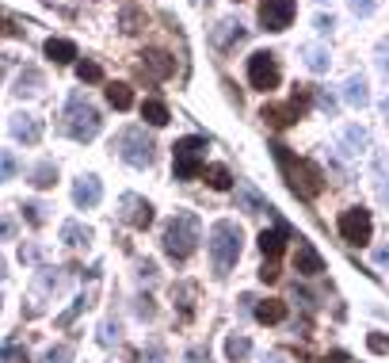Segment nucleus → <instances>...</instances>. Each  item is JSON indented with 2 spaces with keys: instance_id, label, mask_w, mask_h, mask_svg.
I'll return each instance as SVG.
<instances>
[{
  "instance_id": "nucleus-28",
  "label": "nucleus",
  "mask_w": 389,
  "mask_h": 363,
  "mask_svg": "<svg viewBox=\"0 0 389 363\" xmlns=\"http://www.w3.org/2000/svg\"><path fill=\"white\" fill-rule=\"evenodd\" d=\"M31 184H35V188H54V184H58V168H54L50 161L35 165L31 168Z\"/></svg>"
},
{
  "instance_id": "nucleus-12",
  "label": "nucleus",
  "mask_w": 389,
  "mask_h": 363,
  "mask_svg": "<svg viewBox=\"0 0 389 363\" xmlns=\"http://www.w3.org/2000/svg\"><path fill=\"white\" fill-rule=\"evenodd\" d=\"M294 272L298 276H321L324 272V256L302 237H298V249H294Z\"/></svg>"
},
{
  "instance_id": "nucleus-30",
  "label": "nucleus",
  "mask_w": 389,
  "mask_h": 363,
  "mask_svg": "<svg viewBox=\"0 0 389 363\" xmlns=\"http://www.w3.org/2000/svg\"><path fill=\"white\" fill-rule=\"evenodd\" d=\"M20 172V161H15L12 149H0V180H15Z\"/></svg>"
},
{
  "instance_id": "nucleus-13",
  "label": "nucleus",
  "mask_w": 389,
  "mask_h": 363,
  "mask_svg": "<svg viewBox=\"0 0 389 363\" xmlns=\"http://www.w3.org/2000/svg\"><path fill=\"white\" fill-rule=\"evenodd\" d=\"M12 138L23 142V145H38V142H43V119L20 111V115L12 119Z\"/></svg>"
},
{
  "instance_id": "nucleus-29",
  "label": "nucleus",
  "mask_w": 389,
  "mask_h": 363,
  "mask_svg": "<svg viewBox=\"0 0 389 363\" xmlns=\"http://www.w3.org/2000/svg\"><path fill=\"white\" fill-rule=\"evenodd\" d=\"M370 142V134L363 131V126H347L344 131V153H363Z\"/></svg>"
},
{
  "instance_id": "nucleus-34",
  "label": "nucleus",
  "mask_w": 389,
  "mask_h": 363,
  "mask_svg": "<svg viewBox=\"0 0 389 363\" xmlns=\"http://www.w3.org/2000/svg\"><path fill=\"white\" fill-rule=\"evenodd\" d=\"M0 363H27V352H23L20 344H4V348H0Z\"/></svg>"
},
{
  "instance_id": "nucleus-55",
  "label": "nucleus",
  "mask_w": 389,
  "mask_h": 363,
  "mask_svg": "<svg viewBox=\"0 0 389 363\" xmlns=\"http://www.w3.org/2000/svg\"><path fill=\"white\" fill-rule=\"evenodd\" d=\"M382 115H386V119H389V100H386V103H382Z\"/></svg>"
},
{
  "instance_id": "nucleus-23",
  "label": "nucleus",
  "mask_w": 389,
  "mask_h": 363,
  "mask_svg": "<svg viewBox=\"0 0 389 363\" xmlns=\"http://www.w3.org/2000/svg\"><path fill=\"white\" fill-rule=\"evenodd\" d=\"M302 61H305V69H313V73H328V66H332L324 46H302Z\"/></svg>"
},
{
  "instance_id": "nucleus-44",
  "label": "nucleus",
  "mask_w": 389,
  "mask_h": 363,
  "mask_svg": "<svg viewBox=\"0 0 389 363\" xmlns=\"http://www.w3.org/2000/svg\"><path fill=\"white\" fill-rule=\"evenodd\" d=\"M137 276H142V279H149V283H153V279H157V264H153V260H145L142 268H137Z\"/></svg>"
},
{
  "instance_id": "nucleus-24",
  "label": "nucleus",
  "mask_w": 389,
  "mask_h": 363,
  "mask_svg": "<svg viewBox=\"0 0 389 363\" xmlns=\"http://www.w3.org/2000/svg\"><path fill=\"white\" fill-rule=\"evenodd\" d=\"M225 356H229V363H245L248 356H252V341L241 333H233L229 341H225Z\"/></svg>"
},
{
  "instance_id": "nucleus-41",
  "label": "nucleus",
  "mask_w": 389,
  "mask_h": 363,
  "mask_svg": "<svg viewBox=\"0 0 389 363\" xmlns=\"http://www.w3.org/2000/svg\"><path fill=\"white\" fill-rule=\"evenodd\" d=\"M259 279H264V283H275V279H279V264L267 260L264 268H259Z\"/></svg>"
},
{
  "instance_id": "nucleus-37",
  "label": "nucleus",
  "mask_w": 389,
  "mask_h": 363,
  "mask_svg": "<svg viewBox=\"0 0 389 363\" xmlns=\"http://www.w3.org/2000/svg\"><path fill=\"white\" fill-rule=\"evenodd\" d=\"M119 333H123V325H119V321H103V329H100V344H115V341H119Z\"/></svg>"
},
{
  "instance_id": "nucleus-20",
  "label": "nucleus",
  "mask_w": 389,
  "mask_h": 363,
  "mask_svg": "<svg viewBox=\"0 0 389 363\" xmlns=\"http://www.w3.org/2000/svg\"><path fill=\"white\" fill-rule=\"evenodd\" d=\"M344 103H351V108H367L370 103V88H367V77H347L344 80Z\"/></svg>"
},
{
  "instance_id": "nucleus-42",
  "label": "nucleus",
  "mask_w": 389,
  "mask_h": 363,
  "mask_svg": "<svg viewBox=\"0 0 389 363\" xmlns=\"http://www.w3.org/2000/svg\"><path fill=\"white\" fill-rule=\"evenodd\" d=\"M378 8V0H351V12L355 15H370Z\"/></svg>"
},
{
  "instance_id": "nucleus-52",
  "label": "nucleus",
  "mask_w": 389,
  "mask_h": 363,
  "mask_svg": "<svg viewBox=\"0 0 389 363\" xmlns=\"http://www.w3.org/2000/svg\"><path fill=\"white\" fill-rule=\"evenodd\" d=\"M267 363H287V360H282L279 352H275V356H267Z\"/></svg>"
},
{
  "instance_id": "nucleus-22",
  "label": "nucleus",
  "mask_w": 389,
  "mask_h": 363,
  "mask_svg": "<svg viewBox=\"0 0 389 363\" xmlns=\"http://www.w3.org/2000/svg\"><path fill=\"white\" fill-rule=\"evenodd\" d=\"M61 241H65L69 249H80V245L88 249V241H92V230H88V225H80V222H65V225H61Z\"/></svg>"
},
{
  "instance_id": "nucleus-27",
  "label": "nucleus",
  "mask_w": 389,
  "mask_h": 363,
  "mask_svg": "<svg viewBox=\"0 0 389 363\" xmlns=\"http://www.w3.org/2000/svg\"><path fill=\"white\" fill-rule=\"evenodd\" d=\"M206 184H210L214 191H229V188H233V172H229L225 165H210V168H206Z\"/></svg>"
},
{
  "instance_id": "nucleus-19",
  "label": "nucleus",
  "mask_w": 389,
  "mask_h": 363,
  "mask_svg": "<svg viewBox=\"0 0 389 363\" xmlns=\"http://www.w3.org/2000/svg\"><path fill=\"white\" fill-rule=\"evenodd\" d=\"M43 84H46L43 73H38L35 66H23V73L15 77V88H12V92L23 100V96H38V92H43Z\"/></svg>"
},
{
  "instance_id": "nucleus-26",
  "label": "nucleus",
  "mask_w": 389,
  "mask_h": 363,
  "mask_svg": "<svg viewBox=\"0 0 389 363\" xmlns=\"http://www.w3.org/2000/svg\"><path fill=\"white\" fill-rule=\"evenodd\" d=\"M142 119H145L149 126H165L172 115H168V108H165L160 100H145V103H142Z\"/></svg>"
},
{
  "instance_id": "nucleus-51",
  "label": "nucleus",
  "mask_w": 389,
  "mask_h": 363,
  "mask_svg": "<svg viewBox=\"0 0 389 363\" xmlns=\"http://www.w3.org/2000/svg\"><path fill=\"white\" fill-rule=\"evenodd\" d=\"M374 260L382 264V268H389V245H386V249H378V253H374Z\"/></svg>"
},
{
  "instance_id": "nucleus-53",
  "label": "nucleus",
  "mask_w": 389,
  "mask_h": 363,
  "mask_svg": "<svg viewBox=\"0 0 389 363\" xmlns=\"http://www.w3.org/2000/svg\"><path fill=\"white\" fill-rule=\"evenodd\" d=\"M382 199H386V203H389V184H382Z\"/></svg>"
},
{
  "instance_id": "nucleus-25",
  "label": "nucleus",
  "mask_w": 389,
  "mask_h": 363,
  "mask_svg": "<svg viewBox=\"0 0 389 363\" xmlns=\"http://www.w3.org/2000/svg\"><path fill=\"white\" fill-rule=\"evenodd\" d=\"M107 103L115 111H130V108H134V92H130V84H107Z\"/></svg>"
},
{
  "instance_id": "nucleus-10",
  "label": "nucleus",
  "mask_w": 389,
  "mask_h": 363,
  "mask_svg": "<svg viewBox=\"0 0 389 363\" xmlns=\"http://www.w3.org/2000/svg\"><path fill=\"white\" fill-rule=\"evenodd\" d=\"M119 207H123V211H119V218H123L126 225H134V230H149V225H153V203H149V199H142V195H134V191H126Z\"/></svg>"
},
{
  "instance_id": "nucleus-7",
  "label": "nucleus",
  "mask_w": 389,
  "mask_h": 363,
  "mask_svg": "<svg viewBox=\"0 0 389 363\" xmlns=\"http://www.w3.org/2000/svg\"><path fill=\"white\" fill-rule=\"evenodd\" d=\"M336 230H340V237L347 241V245H370V233H374V218H370L367 207H347L344 214H340V222H336Z\"/></svg>"
},
{
  "instance_id": "nucleus-11",
  "label": "nucleus",
  "mask_w": 389,
  "mask_h": 363,
  "mask_svg": "<svg viewBox=\"0 0 389 363\" xmlns=\"http://www.w3.org/2000/svg\"><path fill=\"white\" fill-rule=\"evenodd\" d=\"M100 199H103V184H100V176H80L77 184H73V203L80 207V211H92V207H100Z\"/></svg>"
},
{
  "instance_id": "nucleus-32",
  "label": "nucleus",
  "mask_w": 389,
  "mask_h": 363,
  "mask_svg": "<svg viewBox=\"0 0 389 363\" xmlns=\"http://www.w3.org/2000/svg\"><path fill=\"white\" fill-rule=\"evenodd\" d=\"M46 211H50V207L38 203V199H35V203H23V218H27L31 225H43L46 222Z\"/></svg>"
},
{
  "instance_id": "nucleus-54",
  "label": "nucleus",
  "mask_w": 389,
  "mask_h": 363,
  "mask_svg": "<svg viewBox=\"0 0 389 363\" xmlns=\"http://www.w3.org/2000/svg\"><path fill=\"white\" fill-rule=\"evenodd\" d=\"M0 80H4V54H0Z\"/></svg>"
},
{
  "instance_id": "nucleus-1",
  "label": "nucleus",
  "mask_w": 389,
  "mask_h": 363,
  "mask_svg": "<svg viewBox=\"0 0 389 363\" xmlns=\"http://www.w3.org/2000/svg\"><path fill=\"white\" fill-rule=\"evenodd\" d=\"M199 241H202V222H199V214H191V211H176V214H172V222L165 225L160 249H165L168 260L183 264V260H188V256L194 253V249H199Z\"/></svg>"
},
{
  "instance_id": "nucleus-38",
  "label": "nucleus",
  "mask_w": 389,
  "mask_h": 363,
  "mask_svg": "<svg viewBox=\"0 0 389 363\" xmlns=\"http://www.w3.org/2000/svg\"><path fill=\"white\" fill-rule=\"evenodd\" d=\"M134 310H137V318H145V321H149L153 313H157V306H153V298H149V295H142V298H137V306H134Z\"/></svg>"
},
{
  "instance_id": "nucleus-40",
  "label": "nucleus",
  "mask_w": 389,
  "mask_h": 363,
  "mask_svg": "<svg viewBox=\"0 0 389 363\" xmlns=\"http://www.w3.org/2000/svg\"><path fill=\"white\" fill-rule=\"evenodd\" d=\"M183 363H210V352L202 348V344H194V348H188V356H183Z\"/></svg>"
},
{
  "instance_id": "nucleus-43",
  "label": "nucleus",
  "mask_w": 389,
  "mask_h": 363,
  "mask_svg": "<svg viewBox=\"0 0 389 363\" xmlns=\"http://www.w3.org/2000/svg\"><path fill=\"white\" fill-rule=\"evenodd\" d=\"M15 237V222L12 218H0V241H12Z\"/></svg>"
},
{
  "instance_id": "nucleus-31",
  "label": "nucleus",
  "mask_w": 389,
  "mask_h": 363,
  "mask_svg": "<svg viewBox=\"0 0 389 363\" xmlns=\"http://www.w3.org/2000/svg\"><path fill=\"white\" fill-rule=\"evenodd\" d=\"M43 363H73V344H54V348H46Z\"/></svg>"
},
{
  "instance_id": "nucleus-3",
  "label": "nucleus",
  "mask_w": 389,
  "mask_h": 363,
  "mask_svg": "<svg viewBox=\"0 0 389 363\" xmlns=\"http://www.w3.org/2000/svg\"><path fill=\"white\" fill-rule=\"evenodd\" d=\"M100 126H103V119L96 111V103L84 92H73L69 103H65V134L73 142H92L100 134Z\"/></svg>"
},
{
  "instance_id": "nucleus-46",
  "label": "nucleus",
  "mask_w": 389,
  "mask_h": 363,
  "mask_svg": "<svg viewBox=\"0 0 389 363\" xmlns=\"http://www.w3.org/2000/svg\"><path fill=\"white\" fill-rule=\"evenodd\" d=\"M149 363H165V348H160V341L149 344Z\"/></svg>"
},
{
  "instance_id": "nucleus-5",
  "label": "nucleus",
  "mask_w": 389,
  "mask_h": 363,
  "mask_svg": "<svg viewBox=\"0 0 389 363\" xmlns=\"http://www.w3.org/2000/svg\"><path fill=\"white\" fill-rule=\"evenodd\" d=\"M115 149H119V157L134 168H149L153 157H157V153H153L157 145H153V138H145L142 126H123V131L115 134Z\"/></svg>"
},
{
  "instance_id": "nucleus-50",
  "label": "nucleus",
  "mask_w": 389,
  "mask_h": 363,
  "mask_svg": "<svg viewBox=\"0 0 389 363\" xmlns=\"http://www.w3.org/2000/svg\"><path fill=\"white\" fill-rule=\"evenodd\" d=\"M321 363H347V352H328Z\"/></svg>"
},
{
  "instance_id": "nucleus-48",
  "label": "nucleus",
  "mask_w": 389,
  "mask_h": 363,
  "mask_svg": "<svg viewBox=\"0 0 389 363\" xmlns=\"http://www.w3.org/2000/svg\"><path fill=\"white\" fill-rule=\"evenodd\" d=\"M332 27H336V20H332V15H317V31H321V35H328Z\"/></svg>"
},
{
  "instance_id": "nucleus-36",
  "label": "nucleus",
  "mask_w": 389,
  "mask_h": 363,
  "mask_svg": "<svg viewBox=\"0 0 389 363\" xmlns=\"http://www.w3.org/2000/svg\"><path fill=\"white\" fill-rule=\"evenodd\" d=\"M172 295H176V298H180L183 313H188V318H191V298H194V283H180V287H176V290H172Z\"/></svg>"
},
{
  "instance_id": "nucleus-6",
  "label": "nucleus",
  "mask_w": 389,
  "mask_h": 363,
  "mask_svg": "<svg viewBox=\"0 0 389 363\" xmlns=\"http://www.w3.org/2000/svg\"><path fill=\"white\" fill-rule=\"evenodd\" d=\"M172 168L176 180H194V176L206 168V138H180L172 145Z\"/></svg>"
},
{
  "instance_id": "nucleus-8",
  "label": "nucleus",
  "mask_w": 389,
  "mask_h": 363,
  "mask_svg": "<svg viewBox=\"0 0 389 363\" xmlns=\"http://www.w3.org/2000/svg\"><path fill=\"white\" fill-rule=\"evenodd\" d=\"M282 80V69H279V58L267 50H256L252 58H248V84L256 88V92H275Z\"/></svg>"
},
{
  "instance_id": "nucleus-4",
  "label": "nucleus",
  "mask_w": 389,
  "mask_h": 363,
  "mask_svg": "<svg viewBox=\"0 0 389 363\" xmlns=\"http://www.w3.org/2000/svg\"><path fill=\"white\" fill-rule=\"evenodd\" d=\"M275 149V161H279L282 165V172L290 176V188L298 191V195H321L324 191V172L317 165H313V161H298V157H290V149L287 145H271Z\"/></svg>"
},
{
  "instance_id": "nucleus-15",
  "label": "nucleus",
  "mask_w": 389,
  "mask_h": 363,
  "mask_svg": "<svg viewBox=\"0 0 389 363\" xmlns=\"http://www.w3.org/2000/svg\"><path fill=\"white\" fill-rule=\"evenodd\" d=\"M259 119H264L267 126H271V131H287V126H294L298 119V111H294V103H282V108H275V103H267L264 111H259Z\"/></svg>"
},
{
  "instance_id": "nucleus-14",
  "label": "nucleus",
  "mask_w": 389,
  "mask_h": 363,
  "mask_svg": "<svg viewBox=\"0 0 389 363\" xmlns=\"http://www.w3.org/2000/svg\"><path fill=\"white\" fill-rule=\"evenodd\" d=\"M142 73H149L153 80H165V77L176 73V58L165 54V50H145L142 54Z\"/></svg>"
},
{
  "instance_id": "nucleus-45",
  "label": "nucleus",
  "mask_w": 389,
  "mask_h": 363,
  "mask_svg": "<svg viewBox=\"0 0 389 363\" xmlns=\"http://www.w3.org/2000/svg\"><path fill=\"white\" fill-rule=\"evenodd\" d=\"M386 348H389L386 336H382V333H370V352H386Z\"/></svg>"
},
{
  "instance_id": "nucleus-47",
  "label": "nucleus",
  "mask_w": 389,
  "mask_h": 363,
  "mask_svg": "<svg viewBox=\"0 0 389 363\" xmlns=\"http://www.w3.org/2000/svg\"><path fill=\"white\" fill-rule=\"evenodd\" d=\"M123 31H126V35H134V31H137V12H126L123 15Z\"/></svg>"
},
{
  "instance_id": "nucleus-21",
  "label": "nucleus",
  "mask_w": 389,
  "mask_h": 363,
  "mask_svg": "<svg viewBox=\"0 0 389 363\" xmlns=\"http://www.w3.org/2000/svg\"><path fill=\"white\" fill-rule=\"evenodd\" d=\"M46 58L58 61V66H69V61L77 58V46H73L69 38H46Z\"/></svg>"
},
{
  "instance_id": "nucleus-17",
  "label": "nucleus",
  "mask_w": 389,
  "mask_h": 363,
  "mask_svg": "<svg viewBox=\"0 0 389 363\" xmlns=\"http://www.w3.org/2000/svg\"><path fill=\"white\" fill-rule=\"evenodd\" d=\"M252 313L264 325H279V321H287V302H282V298H264V302L252 306Z\"/></svg>"
},
{
  "instance_id": "nucleus-16",
  "label": "nucleus",
  "mask_w": 389,
  "mask_h": 363,
  "mask_svg": "<svg viewBox=\"0 0 389 363\" xmlns=\"http://www.w3.org/2000/svg\"><path fill=\"white\" fill-rule=\"evenodd\" d=\"M282 249H287V225H275V230H264L259 233V253L267 256V260H279Z\"/></svg>"
},
{
  "instance_id": "nucleus-39",
  "label": "nucleus",
  "mask_w": 389,
  "mask_h": 363,
  "mask_svg": "<svg viewBox=\"0 0 389 363\" xmlns=\"http://www.w3.org/2000/svg\"><path fill=\"white\" fill-rule=\"evenodd\" d=\"M20 260H23V264H38V260H43V249H35V245H20Z\"/></svg>"
},
{
  "instance_id": "nucleus-18",
  "label": "nucleus",
  "mask_w": 389,
  "mask_h": 363,
  "mask_svg": "<svg viewBox=\"0 0 389 363\" xmlns=\"http://www.w3.org/2000/svg\"><path fill=\"white\" fill-rule=\"evenodd\" d=\"M210 38H214L218 50H229L233 43H241V38H245V27H241V20H222V23L214 27V35H210Z\"/></svg>"
},
{
  "instance_id": "nucleus-2",
  "label": "nucleus",
  "mask_w": 389,
  "mask_h": 363,
  "mask_svg": "<svg viewBox=\"0 0 389 363\" xmlns=\"http://www.w3.org/2000/svg\"><path fill=\"white\" fill-rule=\"evenodd\" d=\"M210 260H214V276H229L233 264L241 260V225L222 218L210 225Z\"/></svg>"
},
{
  "instance_id": "nucleus-9",
  "label": "nucleus",
  "mask_w": 389,
  "mask_h": 363,
  "mask_svg": "<svg viewBox=\"0 0 389 363\" xmlns=\"http://www.w3.org/2000/svg\"><path fill=\"white\" fill-rule=\"evenodd\" d=\"M259 27L264 31H287L290 23H294V15H298V0H264L259 4Z\"/></svg>"
},
{
  "instance_id": "nucleus-35",
  "label": "nucleus",
  "mask_w": 389,
  "mask_h": 363,
  "mask_svg": "<svg viewBox=\"0 0 389 363\" xmlns=\"http://www.w3.org/2000/svg\"><path fill=\"white\" fill-rule=\"evenodd\" d=\"M88 306H92V302H88V298H77V302H73L69 310H65L61 318H58V325H61V329H65V325H73V318H77L80 310H88Z\"/></svg>"
},
{
  "instance_id": "nucleus-49",
  "label": "nucleus",
  "mask_w": 389,
  "mask_h": 363,
  "mask_svg": "<svg viewBox=\"0 0 389 363\" xmlns=\"http://www.w3.org/2000/svg\"><path fill=\"white\" fill-rule=\"evenodd\" d=\"M317 103H321L324 111H328V115H332V111H336V100H332V96H324V92H317Z\"/></svg>"
},
{
  "instance_id": "nucleus-56",
  "label": "nucleus",
  "mask_w": 389,
  "mask_h": 363,
  "mask_svg": "<svg viewBox=\"0 0 389 363\" xmlns=\"http://www.w3.org/2000/svg\"><path fill=\"white\" fill-rule=\"evenodd\" d=\"M8 276V272H4V260H0V279H4Z\"/></svg>"
},
{
  "instance_id": "nucleus-33",
  "label": "nucleus",
  "mask_w": 389,
  "mask_h": 363,
  "mask_svg": "<svg viewBox=\"0 0 389 363\" xmlns=\"http://www.w3.org/2000/svg\"><path fill=\"white\" fill-rule=\"evenodd\" d=\"M77 77L88 80V84H96V80H103V69L96 66V61H80V66H77Z\"/></svg>"
}]
</instances>
